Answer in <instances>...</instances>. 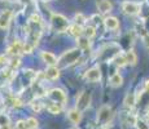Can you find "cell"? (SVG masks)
Listing matches in <instances>:
<instances>
[{"label":"cell","instance_id":"1","mask_svg":"<svg viewBox=\"0 0 149 129\" xmlns=\"http://www.w3.org/2000/svg\"><path fill=\"white\" fill-rule=\"evenodd\" d=\"M42 18L39 14H33L29 19L27 23V30H29V44H31L33 47H35L38 44L39 36L42 34Z\"/></svg>","mask_w":149,"mask_h":129},{"label":"cell","instance_id":"2","mask_svg":"<svg viewBox=\"0 0 149 129\" xmlns=\"http://www.w3.org/2000/svg\"><path fill=\"white\" fill-rule=\"evenodd\" d=\"M82 54V50L79 49V48H75V49H70L68 52H65L64 54H62L61 57H60L58 59V63L61 67H66V66H70L73 63H75L79 59V57H81Z\"/></svg>","mask_w":149,"mask_h":129},{"label":"cell","instance_id":"3","mask_svg":"<svg viewBox=\"0 0 149 129\" xmlns=\"http://www.w3.org/2000/svg\"><path fill=\"white\" fill-rule=\"evenodd\" d=\"M51 25H52L53 30L57 31V32H64L69 27L68 19L65 18L62 14H58V13L52 14V17H51Z\"/></svg>","mask_w":149,"mask_h":129},{"label":"cell","instance_id":"4","mask_svg":"<svg viewBox=\"0 0 149 129\" xmlns=\"http://www.w3.org/2000/svg\"><path fill=\"white\" fill-rule=\"evenodd\" d=\"M113 117V111H111V107L108 105H104L100 107V110L97 111V123L100 125H107L109 124V121Z\"/></svg>","mask_w":149,"mask_h":129},{"label":"cell","instance_id":"5","mask_svg":"<svg viewBox=\"0 0 149 129\" xmlns=\"http://www.w3.org/2000/svg\"><path fill=\"white\" fill-rule=\"evenodd\" d=\"M91 105V93L90 92H83V93H81V96L77 98V107L79 111H84L87 110L88 107H90Z\"/></svg>","mask_w":149,"mask_h":129},{"label":"cell","instance_id":"6","mask_svg":"<svg viewBox=\"0 0 149 129\" xmlns=\"http://www.w3.org/2000/svg\"><path fill=\"white\" fill-rule=\"evenodd\" d=\"M48 97H49L54 103H60V105H62V106L66 102V94L64 93V90L58 89V88H54V89L48 92Z\"/></svg>","mask_w":149,"mask_h":129},{"label":"cell","instance_id":"7","mask_svg":"<svg viewBox=\"0 0 149 129\" xmlns=\"http://www.w3.org/2000/svg\"><path fill=\"white\" fill-rule=\"evenodd\" d=\"M122 10L128 16H136L140 13V4L135 1H125L122 4Z\"/></svg>","mask_w":149,"mask_h":129},{"label":"cell","instance_id":"8","mask_svg":"<svg viewBox=\"0 0 149 129\" xmlns=\"http://www.w3.org/2000/svg\"><path fill=\"white\" fill-rule=\"evenodd\" d=\"M86 79L92 83L99 81V80L101 79V70H100L99 66H95V67L90 68V70L86 72Z\"/></svg>","mask_w":149,"mask_h":129},{"label":"cell","instance_id":"9","mask_svg":"<svg viewBox=\"0 0 149 129\" xmlns=\"http://www.w3.org/2000/svg\"><path fill=\"white\" fill-rule=\"evenodd\" d=\"M42 59L45 62L48 66H56L57 62H58V59L56 58V56L52 54L51 52H42Z\"/></svg>","mask_w":149,"mask_h":129},{"label":"cell","instance_id":"10","mask_svg":"<svg viewBox=\"0 0 149 129\" xmlns=\"http://www.w3.org/2000/svg\"><path fill=\"white\" fill-rule=\"evenodd\" d=\"M12 19V12L10 10H5L0 14V28H8Z\"/></svg>","mask_w":149,"mask_h":129},{"label":"cell","instance_id":"11","mask_svg":"<svg viewBox=\"0 0 149 129\" xmlns=\"http://www.w3.org/2000/svg\"><path fill=\"white\" fill-rule=\"evenodd\" d=\"M96 5H97V9L101 13H109L113 9V4L109 0H97Z\"/></svg>","mask_w":149,"mask_h":129},{"label":"cell","instance_id":"12","mask_svg":"<svg viewBox=\"0 0 149 129\" xmlns=\"http://www.w3.org/2000/svg\"><path fill=\"white\" fill-rule=\"evenodd\" d=\"M68 116L74 124H79L82 120V112L78 110V108H71V110H69Z\"/></svg>","mask_w":149,"mask_h":129},{"label":"cell","instance_id":"13","mask_svg":"<svg viewBox=\"0 0 149 129\" xmlns=\"http://www.w3.org/2000/svg\"><path fill=\"white\" fill-rule=\"evenodd\" d=\"M22 50H24V45H22L18 40H16V41H14L13 44L8 48V53H9L10 56H13V57H17L19 52H22Z\"/></svg>","mask_w":149,"mask_h":129},{"label":"cell","instance_id":"14","mask_svg":"<svg viewBox=\"0 0 149 129\" xmlns=\"http://www.w3.org/2000/svg\"><path fill=\"white\" fill-rule=\"evenodd\" d=\"M44 76L47 77V79H51V80L57 79V77L60 76L58 67H56V66H49V67L47 68V71L44 72Z\"/></svg>","mask_w":149,"mask_h":129},{"label":"cell","instance_id":"15","mask_svg":"<svg viewBox=\"0 0 149 129\" xmlns=\"http://www.w3.org/2000/svg\"><path fill=\"white\" fill-rule=\"evenodd\" d=\"M104 25H105V27H107L108 30H116V28H118L119 22H118V19H117L116 17H108V18H105Z\"/></svg>","mask_w":149,"mask_h":129},{"label":"cell","instance_id":"16","mask_svg":"<svg viewBox=\"0 0 149 129\" xmlns=\"http://www.w3.org/2000/svg\"><path fill=\"white\" fill-rule=\"evenodd\" d=\"M135 103H136L135 94H134V93H128L127 96H126V98H125V106H126V107H128V108H132L134 106H135Z\"/></svg>","mask_w":149,"mask_h":129},{"label":"cell","instance_id":"17","mask_svg":"<svg viewBox=\"0 0 149 129\" xmlns=\"http://www.w3.org/2000/svg\"><path fill=\"white\" fill-rule=\"evenodd\" d=\"M48 111H49L51 114H53V115H57V114H60L62 111V105H60V103H49V105L47 106Z\"/></svg>","mask_w":149,"mask_h":129},{"label":"cell","instance_id":"18","mask_svg":"<svg viewBox=\"0 0 149 129\" xmlns=\"http://www.w3.org/2000/svg\"><path fill=\"white\" fill-rule=\"evenodd\" d=\"M123 83V77L119 75V74H114L113 76L110 77V85L111 87H121Z\"/></svg>","mask_w":149,"mask_h":129},{"label":"cell","instance_id":"19","mask_svg":"<svg viewBox=\"0 0 149 129\" xmlns=\"http://www.w3.org/2000/svg\"><path fill=\"white\" fill-rule=\"evenodd\" d=\"M69 32H70L73 36H77V38H81V35H82V32H83V28H82V26L74 25V26H71V27L69 28Z\"/></svg>","mask_w":149,"mask_h":129},{"label":"cell","instance_id":"20","mask_svg":"<svg viewBox=\"0 0 149 129\" xmlns=\"http://www.w3.org/2000/svg\"><path fill=\"white\" fill-rule=\"evenodd\" d=\"M125 57H126V61H127V63H130V65H135L136 61H137L136 54H135V52H134V50H128L127 53H126Z\"/></svg>","mask_w":149,"mask_h":129},{"label":"cell","instance_id":"21","mask_svg":"<svg viewBox=\"0 0 149 129\" xmlns=\"http://www.w3.org/2000/svg\"><path fill=\"white\" fill-rule=\"evenodd\" d=\"M10 127V119L5 114H0V128H7Z\"/></svg>","mask_w":149,"mask_h":129},{"label":"cell","instance_id":"22","mask_svg":"<svg viewBox=\"0 0 149 129\" xmlns=\"http://www.w3.org/2000/svg\"><path fill=\"white\" fill-rule=\"evenodd\" d=\"M78 45H79V49H86V48H88L90 47V39H87V38H79L78 39Z\"/></svg>","mask_w":149,"mask_h":129},{"label":"cell","instance_id":"23","mask_svg":"<svg viewBox=\"0 0 149 129\" xmlns=\"http://www.w3.org/2000/svg\"><path fill=\"white\" fill-rule=\"evenodd\" d=\"M114 63L117 66H119V67H122V66H125L127 63V61H126V57L125 56H119V54H117L116 57H114Z\"/></svg>","mask_w":149,"mask_h":129},{"label":"cell","instance_id":"24","mask_svg":"<svg viewBox=\"0 0 149 129\" xmlns=\"http://www.w3.org/2000/svg\"><path fill=\"white\" fill-rule=\"evenodd\" d=\"M95 27H92V26H87L84 30V34H86V38L87 39H91L92 36H95Z\"/></svg>","mask_w":149,"mask_h":129},{"label":"cell","instance_id":"25","mask_svg":"<svg viewBox=\"0 0 149 129\" xmlns=\"http://www.w3.org/2000/svg\"><path fill=\"white\" fill-rule=\"evenodd\" d=\"M26 123H27L29 129H35L38 127V120L35 117H29V119H26Z\"/></svg>","mask_w":149,"mask_h":129},{"label":"cell","instance_id":"26","mask_svg":"<svg viewBox=\"0 0 149 129\" xmlns=\"http://www.w3.org/2000/svg\"><path fill=\"white\" fill-rule=\"evenodd\" d=\"M86 22V18H84V16L81 13H78L75 16V25H78V26H82L83 23Z\"/></svg>","mask_w":149,"mask_h":129},{"label":"cell","instance_id":"27","mask_svg":"<svg viewBox=\"0 0 149 129\" xmlns=\"http://www.w3.org/2000/svg\"><path fill=\"white\" fill-rule=\"evenodd\" d=\"M18 65H19V58L18 57H13V59L10 61V63H9V68L10 70H14V68L18 67Z\"/></svg>","mask_w":149,"mask_h":129},{"label":"cell","instance_id":"28","mask_svg":"<svg viewBox=\"0 0 149 129\" xmlns=\"http://www.w3.org/2000/svg\"><path fill=\"white\" fill-rule=\"evenodd\" d=\"M16 128L17 129H29L26 120H18V121H17V124H16Z\"/></svg>","mask_w":149,"mask_h":129},{"label":"cell","instance_id":"29","mask_svg":"<svg viewBox=\"0 0 149 129\" xmlns=\"http://www.w3.org/2000/svg\"><path fill=\"white\" fill-rule=\"evenodd\" d=\"M136 127H137V129H149V124H147V123L143 121V120H139V119H137Z\"/></svg>","mask_w":149,"mask_h":129},{"label":"cell","instance_id":"30","mask_svg":"<svg viewBox=\"0 0 149 129\" xmlns=\"http://www.w3.org/2000/svg\"><path fill=\"white\" fill-rule=\"evenodd\" d=\"M31 107H33L34 111L39 112V111L42 110V103L40 102H33V103H31Z\"/></svg>","mask_w":149,"mask_h":129},{"label":"cell","instance_id":"31","mask_svg":"<svg viewBox=\"0 0 149 129\" xmlns=\"http://www.w3.org/2000/svg\"><path fill=\"white\" fill-rule=\"evenodd\" d=\"M33 45H31V44H29V43H26V44H25L24 45V50H22V52H24V53H31V50H33Z\"/></svg>","mask_w":149,"mask_h":129},{"label":"cell","instance_id":"32","mask_svg":"<svg viewBox=\"0 0 149 129\" xmlns=\"http://www.w3.org/2000/svg\"><path fill=\"white\" fill-rule=\"evenodd\" d=\"M143 41H144V45L149 49V35H145L144 38H143Z\"/></svg>","mask_w":149,"mask_h":129},{"label":"cell","instance_id":"33","mask_svg":"<svg viewBox=\"0 0 149 129\" xmlns=\"http://www.w3.org/2000/svg\"><path fill=\"white\" fill-rule=\"evenodd\" d=\"M7 63V58H5V56H0V66H4Z\"/></svg>","mask_w":149,"mask_h":129},{"label":"cell","instance_id":"34","mask_svg":"<svg viewBox=\"0 0 149 129\" xmlns=\"http://www.w3.org/2000/svg\"><path fill=\"white\" fill-rule=\"evenodd\" d=\"M145 89H147V92H149V80L145 81Z\"/></svg>","mask_w":149,"mask_h":129},{"label":"cell","instance_id":"35","mask_svg":"<svg viewBox=\"0 0 149 129\" xmlns=\"http://www.w3.org/2000/svg\"><path fill=\"white\" fill-rule=\"evenodd\" d=\"M148 120H149V112H148Z\"/></svg>","mask_w":149,"mask_h":129}]
</instances>
